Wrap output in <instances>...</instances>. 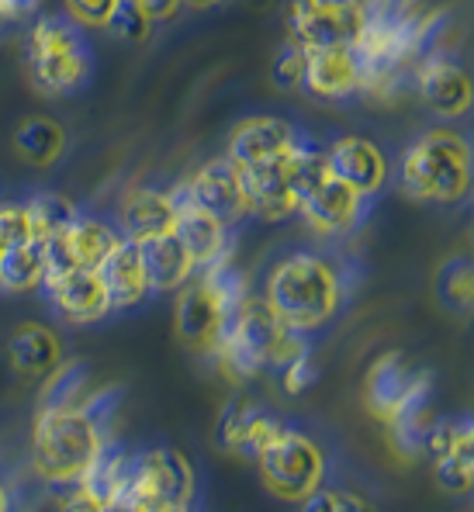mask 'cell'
<instances>
[{"label": "cell", "mask_w": 474, "mask_h": 512, "mask_svg": "<svg viewBox=\"0 0 474 512\" xmlns=\"http://www.w3.org/2000/svg\"><path fill=\"white\" fill-rule=\"evenodd\" d=\"M39 0H0V21H18V18H28L35 14Z\"/></svg>", "instance_id": "cell-38"}, {"label": "cell", "mask_w": 474, "mask_h": 512, "mask_svg": "<svg viewBox=\"0 0 474 512\" xmlns=\"http://www.w3.org/2000/svg\"><path fill=\"white\" fill-rule=\"evenodd\" d=\"M274 87L277 90H302V77H305V45H298L295 39H288L277 49L274 56Z\"/></svg>", "instance_id": "cell-32"}, {"label": "cell", "mask_w": 474, "mask_h": 512, "mask_svg": "<svg viewBox=\"0 0 474 512\" xmlns=\"http://www.w3.org/2000/svg\"><path fill=\"white\" fill-rule=\"evenodd\" d=\"M402 191L412 201L461 205L471 191V146L450 128L419 135L402 156Z\"/></svg>", "instance_id": "cell-2"}, {"label": "cell", "mask_w": 474, "mask_h": 512, "mask_svg": "<svg viewBox=\"0 0 474 512\" xmlns=\"http://www.w3.org/2000/svg\"><path fill=\"white\" fill-rule=\"evenodd\" d=\"M170 194L173 208H177V225L173 232L180 236V243L187 246V253L194 256V267H208L212 260H218L225 250H229V229L222 222H215L205 208H198L187 194V184H177Z\"/></svg>", "instance_id": "cell-18"}, {"label": "cell", "mask_w": 474, "mask_h": 512, "mask_svg": "<svg viewBox=\"0 0 474 512\" xmlns=\"http://www.w3.org/2000/svg\"><path fill=\"white\" fill-rule=\"evenodd\" d=\"M42 288H45V295H49L52 308H56L66 322H77V326L101 322L115 312L108 298V288H104L97 270H84V267L66 270V274L42 281Z\"/></svg>", "instance_id": "cell-13"}, {"label": "cell", "mask_w": 474, "mask_h": 512, "mask_svg": "<svg viewBox=\"0 0 474 512\" xmlns=\"http://www.w3.org/2000/svg\"><path fill=\"white\" fill-rule=\"evenodd\" d=\"M281 426L284 423L270 409H263L257 402H236V398H232V402L222 409V416H218L215 440L225 454L257 461L260 450L274 440Z\"/></svg>", "instance_id": "cell-14"}, {"label": "cell", "mask_w": 474, "mask_h": 512, "mask_svg": "<svg viewBox=\"0 0 474 512\" xmlns=\"http://www.w3.org/2000/svg\"><path fill=\"white\" fill-rule=\"evenodd\" d=\"M326 160H329V170H333L343 184H350L364 201L385 191L388 160L378 142L360 139V135H343V139H336L333 146L326 149Z\"/></svg>", "instance_id": "cell-15"}, {"label": "cell", "mask_w": 474, "mask_h": 512, "mask_svg": "<svg viewBox=\"0 0 474 512\" xmlns=\"http://www.w3.org/2000/svg\"><path fill=\"white\" fill-rule=\"evenodd\" d=\"M298 215H305V222L319 236H343L364 215V198L350 184H343L336 173H329L315 191H308L302 198Z\"/></svg>", "instance_id": "cell-16"}, {"label": "cell", "mask_w": 474, "mask_h": 512, "mask_svg": "<svg viewBox=\"0 0 474 512\" xmlns=\"http://www.w3.org/2000/svg\"><path fill=\"white\" fill-rule=\"evenodd\" d=\"M104 288H108L111 308H135L149 298V277H146V263H142L139 243L132 239H118V246L108 253V260L97 267Z\"/></svg>", "instance_id": "cell-20"}, {"label": "cell", "mask_w": 474, "mask_h": 512, "mask_svg": "<svg viewBox=\"0 0 474 512\" xmlns=\"http://www.w3.org/2000/svg\"><path fill=\"white\" fill-rule=\"evenodd\" d=\"M277 374H281V384L288 395H302V391H308L319 381V367H315V360H312V350L302 353L298 360H291V364L281 367Z\"/></svg>", "instance_id": "cell-36"}, {"label": "cell", "mask_w": 474, "mask_h": 512, "mask_svg": "<svg viewBox=\"0 0 474 512\" xmlns=\"http://www.w3.org/2000/svg\"><path fill=\"white\" fill-rule=\"evenodd\" d=\"M257 468L270 495L284 502H302L326 481V454L305 433L281 426L274 440L260 450Z\"/></svg>", "instance_id": "cell-6"}, {"label": "cell", "mask_w": 474, "mask_h": 512, "mask_svg": "<svg viewBox=\"0 0 474 512\" xmlns=\"http://www.w3.org/2000/svg\"><path fill=\"white\" fill-rule=\"evenodd\" d=\"M436 485L447 495H468L474 485V443L450 450L447 457H436Z\"/></svg>", "instance_id": "cell-30"}, {"label": "cell", "mask_w": 474, "mask_h": 512, "mask_svg": "<svg viewBox=\"0 0 474 512\" xmlns=\"http://www.w3.org/2000/svg\"><path fill=\"white\" fill-rule=\"evenodd\" d=\"M28 215H32L35 243H42L45 236L66 229V225L77 218V208H73V201L63 198V194H35V198L28 201Z\"/></svg>", "instance_id": "cell-29"}, {"label": "cell", "mask_w": 474, "mask_h": 512, "mask_svg": "<svg viewBox=\"0 0 474 512\" xmlns=\"http://www.w3.org/2000/svg\"><path fill=\"white\" fill-rule=\"evenodd\" d=\"M288 153L253 163V167H239L246 198H250V212L260 215L263 222H284V218L298 215V205H302V194H298L288 170Z\"/></svg>", "instance_id": "cell-11"}, {"label": "cell", "mask_w": 474, "mask_h": 512, "mask_svg": "<svg viewBox=\"0 0 474 512\" xmlns=\"http://www.w3.org/2000/svg\"><path fill=\"white\" fill-rule=\"evenodd\" d=\"M139 4L153 21H170L180 14V0H139Z\"/></svg>", "instance_id": "cell-37"}, {"label": "cell", "mask_w": 474, "mask_h": 512, "mask_svg": "<svg viewBox=\"0 0 474 512\" xmlns=\"http://www.w3.org/2000/svg\"><path fill=\"white\" fill-rule=\"evenodd\" d=\"M104 440L108 436L80 405L39 412L32 433V464L45 485H66V481L84 478V471L101 454Z\"/></svg>", "instance_id": "cell-3"}, {"label": "cell", "mask_w": 474, "mask_h": 512, "mask_svg": "<svg viewBox=\"0 0 474 512\" xmlns=\"http://www.w3.org/2000/svg\"><path fill=\"white\" fill-rule=\"evenodd\" d=\"M302 139L298 128L284 118H246L243 125L232 132L229 139V160L236 167H253V163H263V160H274V156L288 153L295 142Z\"/></svg>", "instance_id": "cell-19"}, {"label": "cell", "mask_w": 474, "mask_h": 512, "mask_svg": "<svg viewBox=\"0 0 474 512\" xmlns=\"http://www.w3.org/2000/svg\"><path fill=\"white\" fill-rule=\"evenodd\" d=\"M364 84V66L353 45H329V49H305V77L302 90L315 101H343L360 94Z\"/></svg>", "instance_id": "cell-12"}, {"label": "cell", "mask_w": 474, "mask_h": 512, "mask_svg": "<svg viewBox=\"0 0 474 512\" xmlns=\"http://www.w3.org/2000/svg\"><path fill=\"white\" fill-rule=\"evenodd\" d=\"M45 281V253L42 243L28 239L18 246H4L0 253V291H35Z\"/></svg>", "instance_id": "cell-26"}, {"label": "cell", "mask_w": 474, "mask_h": 512, "mask_svg": "<svg viewBox=\"0 0 474 512\" xmlns=\"http://www.w3.org/2000/svg\"><path fill=\"white\" fill-rule=\"evenodd\" d=\"M118 0H66V18L84 28H108Z\"/></svg>", "instance_id": "cell-35"}, {"label": "cell", "mask_w": 474, "mask_h": 512, "mask_svg": "<svg viewBox=\"0 0 474 512\" xmlns=\"http://www.w3.org/2000/svg\"><path fill=\"white\" fill-rule=\"evenodd\" d=\"M142 263H146V277L153 291H177L198 274L194 256L187 253V246L180 243L177 232H163L146 243H139Z\"/></svg>", "instance_id": "cell-21"}, {"label": "cell", "mask_w": 474, "mask_h": 512, "mask_svg": "<svg viewBox=\"0 0 474 512\" xmlns=\"http://www.w3.org/2000/svg\"><path fill=\"white\" fill-rule=\"evenodd\" d=\"M263 298L284 326L312 333L333 322L343 308V281L319 253H291L270 270Z\"/></svg>", "instance_id": "cell-1"}, {"label": "cell", "mask_w": 474, "mask_h": 512, "mask_svg": "<svg viewBox=\"0 0 474 512\" xmlns=\"http://www.w3.org/2000/svg\"><path fill=\"white\" fill-rule=\"evenodd\" d=\"M87 395H90V360H70V364L59 360L42 381L39 412L77 409V405H84Z\"/></svg>", "instance_id": "cell-25"}, {"label": "cell", "mask_w": 474, "mask_h": 512, "mask_svg": "<svg viewBox=\"0 0 474 512\" xmlns=\"http://www.w3.org/2000/svg\"><path fill=\"white\" fill-rule=\"evenodd\" d=\"M364 25V0H291V39L305 49L353 45Z\"/></svg>", "instance_id": "cell-7"}, {"label": "cell", "mask_w": 474, "mask_h": 512, "mask_svg": "<svg viewBox=\"0 0 474 512\" xmlns=\"http://www.w3.org/2000/svg\"><path fill=\"white\" fill-rule=\"evenodd\" d=\"M187 194L198 208H205L215 222H222L225 229H236L250 218V198H246L243 187V173H239L236 163L229 156L222 160H212L208 167H201L187 180Z\"/></svg>", "instance_id": "cell-9"}, {"label": "cell", "mask_w": 474, "mask_h": 512, "mask_svg": "<svg viewBox=\"0 0 474 512\" xmlns=\"http://www.w3.org/2000/svg\"><path fill=\"white\" fill-rule=\"evenodd\" d=\"M436 291H440L443 305L454 308V312H468L471 298H474V274H471V260L468 256H454L440 267L436 277Z\"/></svg>", "instance_id": "cell-28"}, {"label": "cell", "mask_w": 474, "mask_h": 512, "mask_svg": "<svg viewBox=\"0 0 474 512\" xmlns=\"http://www.w3.org/2000/svg\"><path fill=\"white\" fill-rule=\"evenodd\" d=\"M14 149L32 167H52L66 149V132L56 118L28 115L14 128Z\"/></svg>", "instance_id": "cell-24"}, {"label": "cell", "mask_w": 474, "mask_h": 512, "mask_svg": "<svg viewBox=\"0 0 474 512\" xmlns=\"http://www.w3.org/2000/svg\"><path fill=\"white\" fill-rule=\"evenodd\" d=\"M7 357H11L14 371L25 378H45L63 360V343L42 322H25L14 329L11 343H7Z\"/></svg>", "instance_id": "cell-23"}, {"label": "cell", "mask_w": 474, "mask_h": 512, "mask_svg": "<svg viewBox=\"0 0 474 512\" xmlns=\"http://www.w3.org/2000/svg\"><path fill=\"white\" fill-rule=\"evenodd\" d=\"M7 506H11V495L4 492V485H0V512H4Z\"/></svg>", "instance_id": "cell-40"}, {"label": "cell", "mask_w": 474, "mask_h": 512, "mask_svg": "<svg viewBox=\"0 0 474 512\" xmlns=\"http://www.w3.org/2000/svg\"><path fill=\"white\" fill-rule=\"evenodd\" d=\"M173 225H177V208H173L167 191L139 187L122 201V229L125 239H132V243H146L153 236L173 232Z\"/></svg>", "instance_id": "cell-22"}, {"label": "cell", "mask_w": 474, "mask_h": 512, "mask_svg": "<svg viewBox=\"0 0 474 512\" xmlns=\"http://www.w3.org/2000/svg\"><path fill=\"white\" fill-rule=\"evenodd\" d=\"M302 506H305L308 512H340V509H357V512H364L367 506H371V502L360 499L357 492H346V488H326V485H319L312 495H305Z\"/></svg>", "instance_id": "cell-34"}, {"label": "cell", "mask_w": 474, "mask_h": 512, "mask_svg": "<svg viewBox=\"0 0 474 512\" xmlns=\"http://www.w3.org/2000/svg\"><path fill=\"white\" fill-rule=\"evenodd\" d=\"M416 84L419 94H423L426 108L436 111L440 118H461L468 115L471 108V77L464 73V66L457 63L450 52L430 49L423 59H419L416 70Z\"/></svg>", "instance_id": "cell-10"}, {"label": "cell", "mask_w": 474, "mask_h": 512, "mask_svg": "<svg viewBox=\"0 0 474 512\" xmlns=\"http://www.w3.org/2000/svg\"><path fill=\"white\" fill-rule=\"evenodd\" d=\"M0 253H4V246H0Z\"/></svg>", "instance_id": "cell-41"}, {"label": "cell", "mask_w": 474, "mask_h": 512, "mask_svg": "<svg viewBox=\"0 0 474 512\" xmlns=\"http://www.w3.org/2000/svg\"><path fill=\"white\" fill-rule=\"evenodd\" d=\"M222 0H180V7H194V11H205V7H215Z\"/></svg>", "instance_id": "cell-39"}, {"label": "cell", "mask_w": 474, "mask_h": 512, "mask_svg": "<svg viewBox=\"0 0 474 512\" xmlns=\"http://www.w3.org/2000/svg\"><path fill=\"white\" fill-rule=\"evenodd\" d=\"M66 239H70V250H73V260H77V267L84 270H97L104 260H108V253L118 246V232L111 229L108 222H97V218H84L77 215L70 225H66Z\"/></svg>", "instance_id": "cell-27"}, {"label": "cell", "mask_w": 474, "mask_h": 512, "mask_svg": "<svg viewBox=\"0 0 474 512\" xmlns=\"http://www.w3.org/2000/svg\"><path fill=\"white\" fill-rule=\"evenodd\" d=\"M156 21L149 18L146 11H142L139 0H118L115 14H111L108 21V32L115 35L118 42H129V45H139L149 39V32H153Z\"/></svg>", "instance_id": "cell-31"}, {"label": "cell", "mask_w": 474, "mask_h": 512, "mask_svg": "<svg viewBox=\"0 0 474 512\" xmlns=\"http://www.w3.org/2000/svg\"><path fill=\"white\" fill-rule=\"evenodd\" d=\"M419 398H430V374L416 371V367L409 364V357H402L398 350L374 360L364 381V402L371 416L388 423L405 405L419 402Z\"/></svg>", "instance_id": "cell-8"}, {"label": "cell", "mask_w": 474, "mask_h": 512, "mask_svg": "<svg viewBox=\"0 0 474 512\" xmlns=\"http://www.w3.org/2000/svg\"><path fill=\"white\" fill-rule=\"evenodd\" d=\"M194 468L180 450L156 447L132 457V471L118 509L132 512H180L194 506Z\"/></svg>", "instance_id": "cell-5"}, {"label": "cell", "mask_w": 474, "mask_h": 512, "mask_svg": "<svg viewBox=\"0 0 474 512\" xmlns=\"http://www.w3.org/2000/svg\"><path fill=\"white\" fill-rule=\"evenodd\" d=\"M87 70L90 59L77 21H70L66 14H49L35 21L32 39H28V77L35 90L49 97L70 94L87 80Z\"/></svg>", "instance_id": "cell-4"}, {"label": "cell", "mask_w": 474, "mask_h": 512, "mask_svg": "<svg viewBox=\"0 0 474 512\" xmlns=\"http://www.w3.org/2000/svg\"><path fill=\"white\" fill-rule=\"evenodd\" d=\"M225 322H229V308L222 298L208 288L205 281H187L184 295L177 301V336L191 350H215L218 336H222Z\"/></svg>", "instance_id": "cell-17"}, {"label": "cell", "mask_w": 474, "mask_h": 512, "mask_svg": "<svg viewBox=\"0 0 474 512\" xmlns=\"http://www.w3.org/2000/svg\"><path fill=\"white\" fill-rule=\"evenodd\" d=\"M28 239H35L28 205L0 201V246H18V243H28Z\"/></svg>", "instance_id": "cell-33"}]
</instances>
